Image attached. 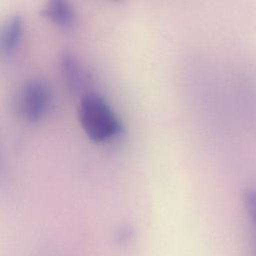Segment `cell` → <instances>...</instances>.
<instances>
[{
	"instance_id": "1",
	"label": "cell",
	"mask_w": 256,
	"mask_h": 256,
	"mask_svg": "<svg viewBox=\"0 0 256 256\" xmlns=\"http://www.w3.org/2000/svg\"><path fill=\"white\" fill-rule=\"evenodd\" d=\"M78 118L85 134L94 142H105L122 131L121 123L109 104L99 95L85 94L78 107Z\"/></svg>"
},
{
	"instance_id": "2",
	"label": "cell",
	"mask_w": 256,
	"mask_h": 256,
	"mask_svg": "<svg viewBox=\"0 0 256 256\" xmlns=\"http://www.w3.org/2000/svg\"><path fill=\"white\" fill-rule=\"evenodd\" d=\"M47 85L39 80L28 82L22 89L19 109L23 118L29 122H36L43 117L49 103Z\"/></svg>"
},
{
	"instance_id": "3",
	"label": "cell",
	"mask_w": 256,
	"mask_h": 256,
	"mask_svg": "<svg viewBox=\"0 0 256 256\" xmlns=\"http://www.w3.org/2000/svg\"><path fill=\"white\" fill-rule=\"evenodd\" d=\"M41 12L50 22L63 29L70 28L75 22L74 9L68 2L63 0L48 1Z\"/></svg>"
},
{
	"instance_id": "4",
	"label": "cell",
	"mask_w": 256,
	"mask_h": 256,
	"mask_svg": "<svg viewBox=\"0 0 256 256\" xmlns=\"http://www.w3.org/2000/svg\"><path fill=\"white\" fill-rule=\"evenodd\" d=\"M61 71L63 78L70 89L80 90L85 84V75L77 60L68 53H64L61 57Z\"/></svg>"
},
{
	"instance_id": "5",
	"label": "cell",
	"mask_w": 256,
	"mask_h": 256,
	"mask_svg": "<svg viewBox=\"0 0 256 256\" xmlns=\"http://www.w3.org/2000/svg\"><path fill=\"white\" fill-rule=\"evenodd\" d=\"M22 35V20L18 15L10 17L3 26L0 46L4 54H11L18 46Z\"/></svg>"
},
{
	"instance_id": "6",
	"label": "cell",
	"mask_w": 256,
	"mask_h": 256,
	"mask_svg": "<svg viewBox=\"0 0 256 256\" xmlns=\"http://www.w3.org/2000/svg\"><path fill=\"white\" fill-rule=\"evenodd\" d=\"M244 204L248 214L256 224V191L249 190L244 193Z\"/></svg>"
},
{
	"instance_id": "7",
	"label": "cell",
	"mask_w": 256,
	"mask_h": 256,
	"mask_svg": "<svg viewBox=\"0 0 256 256\" xmlns=\"http://www.w3.org/2000/svg\"><path fill=\"white\" fill-rule=\"evenodd\" d=\"M132 236V231L128 228H123L119 231V233L117 234V238L119 242H126L130 237Z\"/></svg>"
}]
</instances>
